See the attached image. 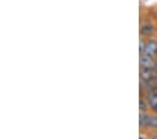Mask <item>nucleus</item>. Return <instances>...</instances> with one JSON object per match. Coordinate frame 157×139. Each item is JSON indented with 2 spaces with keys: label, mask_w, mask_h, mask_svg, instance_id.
<instances>
[{
  "label": "nucleus",
  "mask_w": 157,
  "mask_h": 139,
  "mask_svg": "<svg viewBox=\"0 0 157 139\" xmlns=\"http://www.w3.org/2000/svg\"><path fill=\"white\" fill-rule=\"evenodd\" d=\"M139 125H140V128L157 129V114L140 113L139 114Z\"/></svg>",
  "instance_id": "1"
},
{
  "label": "nucleus",
  "mask_w": 157,
  "mask_h": 139,
  "mask_svg": "<svg viewBox=\"0 0 157 139\" xmlns=\"http://www.w3.org/2000/svg\"><path fill=\"white\" fill-rule=\"evenodd\" d=\"M140 52H146L151 56L157 58V41L156 40H147L140 41Z\"/></svg>",
  "instance_id": "2"
},
{
  "label": "nucleus",
  "mask_w": 157,
  "mask_h": 139,
  "mask_svg": "<svg viewBox=\"0 0 157 139\" xmlns=\"http://www.w3.org/2000/svg\"><path fill=\"white\" fill-rule=\"evenodd\" d=\"M139 62H140V68H154L156 66V58L149 55L146 52H140L139 55Z\"/></svg>",
  "instance_id": "3"
},
{
  "label": "nucleus",
  "mask_w": 157,
  "mask_h": 139,
  "mask_svg": "<svg viewBox=\"0 0 157 139\" xmlns=\"http://www.w3.org/2000/svg\"><path fill=\"white\" fill-rule=\"evenodd\" d=\"M144 97H146V100H147L149 108H150L153 113L157 114V90H151V91H147Z\"/></svg>",
  "instance_id": "4"
},
{
  "label": "nucleus",
  "mask_w": 157,
  "mask_h": 139,
  "mask_svg": "<svg viewBox=\"0 0 157 139\" xmlns=\"http://www.w3.org/2000/svg\"><path fill=\"white\" fill-rule=\"evenodd\" d=\"M153 33H154V28H153V25H151V24H149V23L142 24V27H140V34H142L143 37H149V35H151Z\"/></svg>",
  "instance_id": "5"
},
{
  "label": "nucleus",
  "mask_w": 157,
  "mask_h": 139,
  "mask_svg": "<svg viewBox=\"0 0 157 139\" xmlns=\"http://www.w3.org/2000/svg\"><path fill=\"white\" fill-rule=\"evenodd\" d=\"M147 108H149L147 100H146V97L142 94V96H140V100H139V110H140V113H146Z\"/></svg>",
  "instance_id": "6"
},
{
  "label": "nucleus",
  "mask_w": 157,
  "mask_h": 139,
  "mask_svg": "<svg viewBox=\"0 0 157 139\" xmlns=\"http://www.w3.org/2000/svg\"><path fill=\"white\" fill-rule=\"evenodd\" d=\"M150 139H157V133H154V135L153 136H151V138Z\"/></svg>",
  "instance_id": "7"
},
{
  "label": "nucleus",
  "mask_w": 157,
  "mask_h": 139,
  "mask_svg": "<svg viewBox=\"0 0 157 139\" xmlns=\"http://www.w3.org/2000/svg\"><path fill=\"white\" fill-rule=\"evenodd\" d=\"M140 139H146V138H144V136H143V135H140Z\"/></svg>",
  "instance_id": "8"
}]
</instances>
